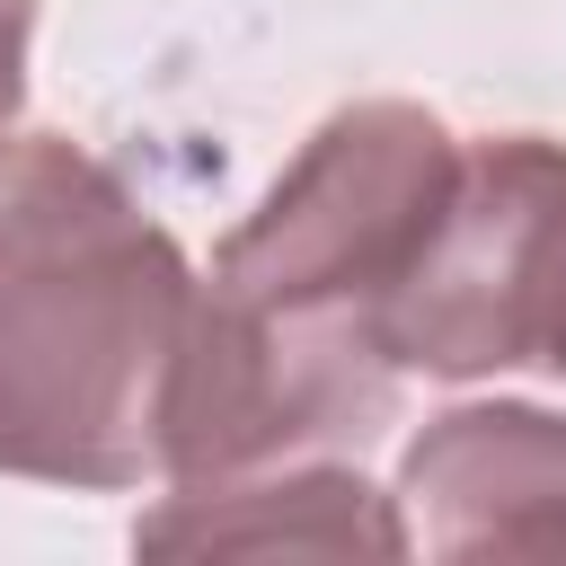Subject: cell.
Here are the masks:
<instances>
[{"instance_id":"6da1fadb","label":"cell","mask_w":566,"mask_h":566,"mask_svg":"<svg viewBox=\"0 0 566 566\" xmlns=\"http://www.w3.org/2000/svg\"><path fill=\"white\" fill-rule=\"evenodd\" d=\"M186 248L62 133L0 150V478L133 486L186 336Z\"/></svg>"},{"instance_id":"7a4b0ae2","label":"cell","mask_w":566,"mask_h":566,"mask_svg":"<svg viewBox=\"0 0 566 566\" xmlns=\"http://www.w3.org/2000/svg\"><path fill=\"white\" fill-rule=\"evenodd\" d=\"M389 416H398V363L371 310L239 301L195 283L159 407V469L177 486H203L336 460L380 442Z\"/></svg>"},{"instance_id":"3957f363","label":"cell","mask_w":566,"mask_h":566,"mask_svg":"<svg viewBox=\"0 0 566 566\" xmlns=\"http://www.w3.org/2000/svg\"><path fill=\"white\" fill-rule=\"evenodd\" d=\"M398 371H557L566 380V142H469L433 230L380 301Z\"/></svg>"},{"instance_id":"277c9868","label":"cell","mask_w":566,"mask_h":566,"mask_svg":"<svg viewBox=\"0 0 566 566\" xmlns=\"http://www.w3.org/2000/svg\"><path fill=\"white\" fill-rule=\"evenodd\" d=\"M460 142L442 115L407 97H363L310 133V150L274 177V195L230 230L212 256V292L239 301H301V310H371L407 274L416 239L451 195Z\"/></svg>"},{"instance_id":"5b68a950","label":"cell","mask_w":566,"mask_h":566,"mask_svg":"<svg viewBox=\"0 0 566 566\" xmlns=\"http://www.w3.org/2000/svg\"><path fill=\"white\" fill-rule=\"evenodd\" d=\"M407 548L433 557H566V416L451 407L398 469Z\"/></svg>"},{"instance_id":"8992f818","label":"cell","mask_w":566,"mask_h":566,"mask_svg":"<svg viewBox=\"0 0 566 566\" xmlns=\"http://www.w3.org/2000/svg\"><path fill=\"white\" fill-rule=\"evenodd\" d=\"M159 557H407V522L345 460H292L256 478L177 486L133 531Z\"/></svg>"},{"instance_id":"52a82bcc","label":"cell","mask_w":566,"mask_h":566,"mask_svg":"<svg viewBox=\"0 0 566 566\" xmlns=\"http://www.w3.org/2000/svg\"><path fill=\"white\" fill-rule=\"evenodd\" d=\"M27 18H35V0H0V150L18 124V88H27Z\"/></svg>"}]
</instances>
